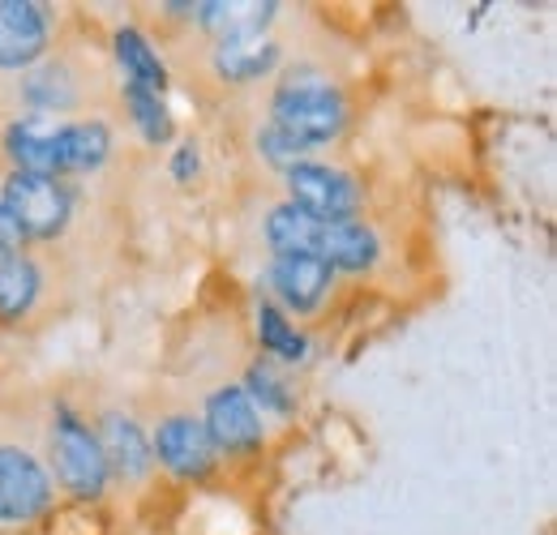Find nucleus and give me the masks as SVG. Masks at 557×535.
Instances as JSON below:
<instances>
[{
  "label": "nucleus",
  "mask_w": 557,
  "mask_h": 535,
  "mask_svg": "<svg viewBox=\"0 0 557 535\" xmlns=\"http://www.w3.org/2000/svg\"><path fill=\"white\" fill-rule=\"evenodd\" d=\"M271 125H278L283 134H292L313 150L318 141H331L344 129V95L322 77H296L275 95Z\"/></svg>",
  "instance_id": "obj_1"
},
{
  "label": "nucleus",
  "mask_w": 557,
  "mask_h": 535,
  "mask_svg": "<svg viewBox=\"0 0 557 535\" xmlns=\"http://www.w3.org/2000/svg\"><path fill=\"white\" fill-rule=\"evenodd\" d=\"M13 223L22 227V236H57L70 223V194L52 181V176H30V172H13L4 185L0 201Z\"/></svg>",
  "instance_id": "obj_2"
},
{
  "label": "nucleus",
  "mask_w": 557,
  "mask_h": 535,
  "mask_svg": "<svg viewBox=\"0 0 557 535\" xmlns=\"http://www.w3.org/2000/svg\"><path fill=\"white\" fill-rule=\"evenodd\" d=\"M287 189H292V206L305 210L318 223H348L351 210H356V185L335 167L292 163L287 167Z\"/></svg>",
  "instance_id": "obj_3"
},
{
  "label": "nucleus",
  "mask_w": 557,
  "mask_h": 535,
  "mask_svg": "<svg viewBox=\"0 0 557 535\" xmlns=\"http://www.w3.org/2000/svg\"><path fill=\"white\" fill-rule=\"evenodd\" d=\"M52 455H57V471H61L65 488H73L77 497H99L103 493V480H108L103 450H99V441L73 415L57 420V428H52Z\"/></svg>",
  "instance_id": "obj_4"
},
{
  "label": "nucleus",
  "mask_w": 557,
  "mask_h": 535,
  "mask_svg": "<svg viewBox=\"0 0 557 535\" xmlns=\"http://www.w3.org/2000/svg\"><path fill=\"white\" fill-rule=\"evenodd\" d=\"M44 506H48V475H44V468L22 450L0 446V519L26 523Z\"/></svg>",
  "instance_id": "obj_5"
},
{
  "label": "nucleus",
  "mask_w": 557,
  "mask_h": 535,
  "mask_svg": "<svg viewBox=\"0 0 557 535\" xmlns=\"http://www.w3.org/2000/svg\"><path fill=\"white\" fill-rule=\"evenodd\" d=\"M48 43V13L30 0H0V69L30 65Z\"/></svg>",
  "instance_id": "obj_6"
},
{
  "label": "nucleus",
  "mask_w": 557,
  "mask_h": 535,
  "mask_svg": "<svg viewBox=\"0 0 557 535\" xmlns=\"http://www.w3.org/2000/svg\"><path fill=\"white\" fill-rule=\"evenodd\" d=\"M207 437L223 450H253L262 441V420L245 390H219L207 402Z\"/></svg>",
  "instance_id": "obj_7"
},
{
  "label": "nucleus",
  "mask_w": 557,
  "mask_h": 535,
  "mask_svg": "<svg viewBox=\"0 0 557 535\" xmlns=\"http://www.w3.org/2000/svg\"><path fill=\"white\" fill-rule=\"evenodd\" d=\"M154 455H159L163 468H172L176 475H189V480H198V475H207L214 468V446H210L207 428L194 424V420H185V415H172L159 428Z\"/></svg>",
  "instance_id": "obj_8"
},
{
  "label": "nucleus",
  "mask_w": 557,
  "mask_h": 535,
  "mask_svg": "<svg viewBox=\"0 0 557 535\" xmlns=\"http://www.w3.org/2000/svg\"><path fill=\"white\" fill-rule=\"evenodd\" d=\"M271 283L292 309H313L331 283V266L305 253H278L271 266Z\"/></svg>",
  "instance_id": "obj_9"
},
{
  "label": "nucleus",
  "mask_w": 557,
  "mask_h": 535,
  "mask_svg": "<svg viewBox=\"0 0 557 535\" xmlns=\"http://www.w3.org/2000/svg\"><path fill=\"white\" fill-rule=\"evenodd\" d=\"M275 9V0H207L198 4V17L219 39H253L271 26Z\"/></svg>",
  "instance_id": "obj_10"
},
{
  "label": "nucleus",
  "mask_w": 557,
  "mask_h": 535,
  "mask_svg": "<svg viewBox=\"0 0 557 535\" xmlns=\"http://www.w3.org/2000/svg\"><path fill=\"white\" fill-rule=\"evenodd\" d=\"M4 146L17 163V172H30V176H57L61 163H57V129L39 116L30 121H17L9 134H4Z\"/></svg>",
  "instance_id": "obj_11"
},
{
  "label": "nucleus",
  "mask_w": 557,
  "mask_h": 535,
  "mask_svg": "<svg viewBox=\"0 0 557 535\" xmlns=\"http://www.w3.org/2000/svg\"><path fill=\"white\" fill-rule=\"evenodd\" d=\"M377 258V236L360 223H322L318 232V262L344 270H364Z\"/></svg>",
  "instance_id": "obj_12"
},
{
  "label": "nucleus",
  "mask_w": 557,
  "mask_h": 535,
  "mask_svg": "<svg viewBox=\"0 0 557 535\" xmlns=\"http://www.w3.org/2000/svg\"><path fill=\"white\" fill-rule=\"evenodd\" d=\"M99 450H103V463L125 475V480H138L141 471L150 468V446L141 437V428L125 415H108L103 420V437H99Z\"/></svg>",
  "instance_id": "obj_13"
},
{
  "label": "nucleus",
  "mask_w": 557,
  "mask_h": 535,
  "mask_svg": "<svg viewBox=\"0 0 557 535\" xmlns=\"http://www.w3.org/2000/svg\"><path fill=\"white\" fill-rule=\"evenodd\" d=\"M108 146H112V134H108L103 121L65 125V129H57V163H61V172L99 167V163L108 159Z\"/></svg>",
  "instance_id": "obj_14"
},
{
  "label": "nucleus",
  "mask_w": 557,
  "mask_h": 535,
  "mask_svg": "<svg viewBox=\"0 0 557 535\" xmlns=\"http://www.w3.org/2000/svg\"><path fill=\"white\" fill-rule=\"evenodd\" d=\"M278 61V48L271 39L253 35V39H223L219 52H214V69L232 82H249V77H262L267 69Z\"/></svg>",
  "instance_id": "obj_15"
},
{
  "label": "nucleus",
  "mask_w": 557,
  "mask_h": 535,
  "mask_svg": "<svg viewBox=\"0 0 557 535\" xmlns=\"http://www.w3.org/2000/svg\"><path fill=\"white\" fill-rule=\"evenodd\" d=\"M318 232H322V223L309 219V214L296 210V206H278L275 214H271V223H267V236H271V245H275L278 253L318 258Z\"/></svg>",
  "instance_id": "obj_16"
},
{
  "label": "nucleus",
  "mask_w": 557,
  "mask_h": 535,
  "mask_svg": "<svg viewBox=\"0 0 557 535\" xmlns=\"http://www.w3.org/2000/svg\"><path fill=\"white\" fill-rule=\"evenodd\" d=\"M116 57H121V65H125V86H141V90H154V95H163V82H168V69L163 61L150 52V43L141 39L138 30H121L116 35Z\"/></svg>",
  "instance_id": "obj_17"
},
{
  "label": "nucleus",
  "mask_w": 557,
  "mask_h": 535,
  "mask_svg": "<svg viewBox=\"0 0 557 535\" xmlns=\"http://www.w3.org/2000/svg\"><path fill=\"white\" fill-rule=\"evenodd\" d=\"M39 296V270L35 262H26L22 253L0 262V313L4 318H22Z\"/></svg>",
  "instance_id": "obj_18"
},
{
  "label": "nucleus",
  "mask_w": 557,
  "mask_h": 535,
  "mask_svg": "<svg viewBox=\"0 0 557 535\" xmlns=\"http://www.w3.org/2000/svg\"><path fill=\"white\" fill-rule=\"evenodd\" d=\"M125 99H129V108H134V121H138V129L146 141H168L172 137V121H168V108H163V95H154V90H141V86H125Z\"/></svg>",
  "instance_id": "obj_19"
},
{
  "label": "nucleus",
  "mask_w": 557,
  "mask_h": 535,
  "mask_svg": "<svg viewBox=\"0 0 557 535\" xmlns=\"http://www.w3.org/2000/svg\"><path fill=\"white\" fill-rule=\"evenodd\" d=\"M258 335L267 343V351H278L283 360H300L305 347H309L305 338L287 326V318L278 309H271V304H262V313H258Z\"/></svg>",
  "instance_id": "obj_20"
},
{
  "label": "nucleus",
  "mask_w": 557,
  "mask_h": 535,
  "mask_svg": "<svg viewBox=\"0 0 557 535\" xmlns=\"http://www.w3.org/2000/svg\"><path fill=\"white\" fill-rule=\"evenodd\" d=\"M258 141H262V150H267L275 163H283V167H292V163H296V154H305V150H309L305 141H296L292 134H283L278 125H267Z\"/></svg>",
  "instance_id": "obj_21"
},
{
  "label": "nucleus",
  "mask_w": 557,
  "mask_h": 535,
  "mask_svg": "<svg viewBox=\"0 0 557 535\" xmlns=\"http://www.w3.org/2000/svg\"><path fill=\"white\" fill-rule=\"evenodd\" d=\"M249 386H253L258 399L267 402V407H275V411H287V407H292V399L283 395V386H278L267 369H253V373H249Z\"/></svg>",
  "instance_id": "obj_22"
},
{
  "label": "nucleus",
  "mask_w": 557,
  "mask_h": 535,
  "mask_svg": "<svg viewBox=\"0 0 557 535\" xmlns=\"http://www.w3.org/2000/svg\"><path fill=\"white\" fill-rule=\"evenodd\" d=\"M22 227L13 223V214L0 206V262H9V258H17V249H22Z\"/></svg>",
  "instance_id": "obj_23"
},
{
  "label": "nucleus",
  "mask_w": 557,
  "mask_h": 535,
  "mask_svg": "<svg viewBox=\"0 0 557 535\" xmlns=\"http://www.w3.org/2000/svg\"><path fill=\"white\" fill-rule=\"evenodd\" d=\"M172 172H176V181H189V176L198 172V154H194V146H185V150L176 154V163H172Z\"/></svg>",
  "instance_id": "obj_24"
}]
</instances>
